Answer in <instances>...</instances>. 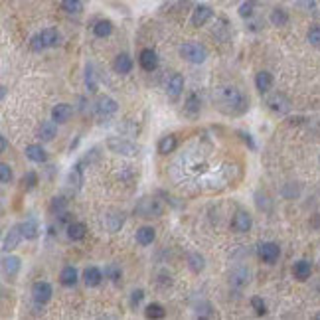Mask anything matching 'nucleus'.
Returning <instances> with one entry per match:
<instances>
[{"instance_id":"1","label":"nucleus","mask_w":320,"mask_h":320,"mask_svg":"<svg viewBox=\"0 0 320 320\" xmlns=\"http://www.w3.org/2000/svg\"><path fill=\"white\" fill-rule=\"evenodd\" d=\"M211 97H213V105H216L218 111H222L224 115L237 117V115H243L249 107L247 95L235 85H222L213 91Z\"/></svg>"},{"instance_id":"2","label":"nucleus","mask_w":320,"mask_h":320,"mask_svg":"<svg viewBox=\"0 0 320 320\" xmlns=\"http://www.w3.org/2000/svg\"><path fill=\"white\" fill-rule=\"evenodd\" d=\"M58 44H60V32L53 30V28H46L32 38V49L34 51H42L46 47H53Z\"/></svg>"},{"instance_id":"3","label":"nucleus","mask_w":320,"mask_h":320,"mask_svg":"<svg viewBox=\"0 0 320 320\" xmlns=\"http://www.w3.org/2000/svg\"><path fill=\"white\" fill-rule=\"evenodd\" d=\"M180 56L190 64H202L207 58V49L198 42H188L180 47Z\"/></svg>"},{"instance_id":"4","label":"nucleus","mask_w":320,"mask_h":320,"mask_svg":"<svg viewBox=\"0 0 320 320\" xmlns=\"http://www.w3.org/2000/svg\"><path fill=\"white\" fill-rule=\"evenodd\" d=\"M107 148L115 154H121V156H135L138 154V144L127 140V138H121V137H111L107 138Z\"/></svg>"},{"instance_id":"5","label":"nucleus","mask_w":320,"mask_h":320,"mask_svg":"<svg viewBox=\"0 0 320 320\" xmlns=\"http://www.w3.org/2000/svg\"><path fill=\"white\" fill-rule=\"evenodd\" d=\"M135 211L138 213L140 218H156V216L162 213V204H160L158 200H154V198H142L137 204Z\"/></svg>"},{"instance_id":"6","label":"nucleus","mask_w":320,"mask_h":320,"mask_svg":"<svg viewBox=\"0 0 320 320\" xmlns=\"http://www.w3.org/2000/svg\"><path fill=\"white\" fill-rule=\"evenodd\" d=\"M117 109H119L117 101L111 99V97H107V95H101V97L95 101V115H97L99 119H109V117H113V115L117 113Z\"/></svg>"},{"instance_id":"7","label":"nucleus","mask_w":320,"mask_h":320,"mask_svg":"<svg viewBox=\"0 0 320 320\" xmlns=\"http://www.w3.org/2000/svg\"><path fill=\"white\" fill-rule=\"evenodd\" d=\"M257 255L265 261V263H275L281 255V249L277 243H271V241H267V243H261L257 247Z\"/></svg>"},{"instance_id":"8","label":"nucleus","mask_w":320,"mask_h":320,"mask_svg":"<svg viewBox=\"0 0 320 320\" xmlns=\"http://www.w3.org/2000/svg\"><path fill=\"white\" fill-rule=\"evenodd\" d=\"M22 229H20V226H12L8 231H6V235H4V239H2V249L8 253V251H12V249H16L18 245H20V241H22Z\"/></svg>"},{"instance_id":"9","label":"nucleus","mask_w":320,"mask_h":320,"mask_svg":"<svg viewBox=\"0 0 320 320\" xmlns=\"http://www.w3.org/2000/svg\"><path fill=\"white\" fill-rule=\"evenodd\" d=\"M32 298H34L38 304H46V302L51 298V285L46 283V281L34 283V287H32Z\"/></svg>"},{"instance_id":"10","label":"nucleus","mask_w":320,"mask_h":320,"mask_svg":"<svg viewBox=\"0 0 320 320\" xmlns=\"http://www.w3.org/2000/svg\"><path fill=\"white\" fill-rule=\"evenodd\" d=\"M138 64L144 71H154L158 68V56H156V51L146 47L140 51V56H138Z\"/></svg>"},{"instance_id":"11","label":"nucleus","mask_w":320,"mask_h":320,"mask_svg":"<svg viewBox=\"0 0 320 320\" xmlns=\"http://www.w3.org/2000/svg\"><path fill=\"white\" fill-rule=\"evenodd\" d=\"M164 89H166V93H168L170 97L176 99V97L182 93V89H184V77H182L180 73H170V75L166 77Z\"/></svg>"},{"instance_id":"12","label":"nucleus","mask_w":320,"mask_h":320,"mask_svg":"<svg viewBox=\"0 0 320 320\" xmlns=\"http://www.w3.org/2000/svg\"><path fill=\"white\" fill-rule=\"evenodd\" d=\"M231 228L233 231L237 233H247L251 229V216L247 211H237L233 216V222H231Z\"/></svg>"},{"instance_id":"13","label":"nucleus","mask_w":320,"mask_h":320,"mask_svg":"<svg viewBox=\"0 0 320 320\" xmlns=\"http://www.w3.org/2000/svg\"><path fill=\"white\" fill-rule=\"evenodd\" d=\"M71 115H73V109H71V105H68V103H60V105H56L51 109V119L56 123H68L71 119Z\"/></svg>"},{"instance_id":"14","label":"nucleus","mask_w":320,"mask_h":320,"mask_svg":"<svg viewBox=\"0 0 320 320\" xmlns=\"http://www.w3.org/2000/svg\"><path fill=\"white\" fill-rule=\"evenodd\" d=\"M20 229H22V235L26 239H36L40 235V224L36 218H26L22 224H20Z\"/></svg>"},{"instance_id":"15","label":"nucleus","mask_w":320,"mask_h":320,"mask_svg":"<svg viewBox=\"0 0 320 320\" xmlns=\"http://www.w3.org/2000/svg\"><path fill=\"white\" fill-rule=\"evenodd\" d=\"M58 133V127H56V121H44L40 127H38V137L44 140V142H49Z\"/></svg>"},{"instance_id":"16","label":"nucleus","mask_w":320,"mask_h":320,"mask_svg":"<svg viewBox=\"0 0 320 320\" xmlns=\"http://www.w3.org/2000/svg\"><path fill=\"white\" fill-rule=\"evenodd\" d=\"M211 16H213V10L209 6H206V4H200L192 14V24L194 26H204Z\"/></svg>"},{"instance_id":"17","label":"nucleus","mask_w":320,"mask_h":320,"mask_svg":"<svg viewBox=\"0 0 320 320\" xmlns=\"http://www.w3.org/2000/svg\"><path fill=\"white\" fill-rule=\"evenodd\" d=\"M113 69H115V73L127 75L133 69V60L127 56V53H121V56H117L115 62H113Z\"/></svg>"},{"instance_id":"18","label":"nucleus","mask_w":320,"mask_h":320,"mask_svg":"<svg viewBox=\"0 0 320 320\" xmlns=\"http://www.w3.org/2000/svg\"><path fill=\"white\" fill-rule=\"evenodd\" d=\"M26 156L32 160V162H38V164H42V162H46V160H47V154H46V150H44L42 144H30V146H26Z\"/></svg>"},{"instance_id":"19","label":"nucleus","mask_w":320,"mask_h":320,"mask_svg":"<svg viewBox=\"0 0 320 320\" xmlns=\"http://www.w3.org/2000/svg\"><path fill=\"white\" fill-rule=\"evenodd\" d=\"M269 105H271V109L277 111V113H289V111H291V103H289V99H287L285 95H281V93L273 95V97L269 99Z\"/></svg>"},{"instance_id":"20","label":"nucleus","mask_w":320,"mask_h":320,"mask_svg":"<svg viewBox=\"0 0 320 320\" xmlns=\"http://www.w3.org/2000/svg\"><path fill=\"white\" fill-rule=\"evenodd\" d=\"M20 267H22V263H20V257H16V255H6L2 259V269L10 277H14L20 271Z\"/></svg>"},{"instance_id":"21","label":"nucleus","mask_w":320,"mask_h":320,"mask_svg":"<svg viewBox=\"0 0 320 320\" xmlns=\"http://www.w3.org/2000/svg\"><path fill=\"white\" fill-rule=\"evenodd\" d=\"M271 85H273V75H271L269 71H259V73H257V77H255V87H257L259 93H267V91L271 89Z\"/></svg>"},{"instance_id":"22","label":"nucleus","mask_w":320,"mask_h":320,"mask_svg":"<svg viewBox=\"0 0 320 320\" xmlns=\"http://www.w3.org/2000/svg\"><path fill=\"white\" fill-rule=\"evenodd\" d=\"M310 273H312V265H310L308 261H297V263H295V267H293V275H295V279H298V281H306V279L310 277Z\"/></svg>"},{"instance_id":"23","label":"nucleus","mask_w":320,"mask_h":320,"mask_svg":"<svg viewBox=\"0 0 320 320\" xmlns=\"http://www.w3.org/2000/svg\"><path fill=\"white\" fill-rule=\"evenodd\" d=\"M123 224H125V218H123V213H109V216L105 218V228H107V231H111V233H115V231H119L121 228H123Z\"/></svg>"},{"instance_id":"24","label":"nucleus","mask_w":320,"mask_h":320,"mask_svg":"<svg viewBox=\"0 0 320 320\" xmlns=\"http://www.w3.org/2000/svg\"><path fill=\"white\" fill-rule=\"evenodd\" d=\"M83 279H85L87 287H97L103 281V273H101V269H97V267H87L83 271Z\"/></svg>"},{"instance_id":"25","label":"nucleus","mask_w":320,"mask_h":320,"mask_svg":"<svg viewBox=\"0 0 320 320\" xmlns=\"http://www.w3.org/2000/svg\"><path fill=\"white\" fill-rule=\"evenodd\" d=\"M85 231H87V228L81 222H71L68 226V237L73 239V241H81L85 237Z\"/></svg>"},{"instance_id":"26","label":"nucleus","mask_w":320,"mask_h":320,"mask_svg":"<svg viewBox=\"0 0 320 320\" xmlns=\"http://www.w3.org/2000/svg\"><path fill=\"white\" fill-rule=\"evenodd\" d=\"M249 283V271L247 269H235L233 273H231V285L233 287H237V289H241V287H245Z\"/></svg>"},{"instance_id":"27","label":"nucleus","mask_w":320,"mask_h":320,"mask_svg":"<svg viewBox=\"0 0 320 320\" xmlns=\"http://www.w3.org/2000/svg\"><path fill=\"white\" fill-rule=\"evenodd\" d=\"M111 32H113V24L109 20H99L93 26V34L97 38H107V36H111Z\"/></svg>"},{"instance_id":"28","label":"nucleus","mask_w":320,"mask_h":320,"mask_svg":"<svg viewBox=\"0 0 320 320\" xmlns=\"http://www.w3.org/2000/svg\"><path fill=\"white\" fill-rule=\"evenodd\" d=\"M184 111H186V115H190V117H196V115L200 113V97H198L196 93H192V95L186 99Z\"/></svg>"},{"instance_id":"29","label":"nucleus","mask_w":320,"mask_h":320,"mask_svg":"<svg viewBox=\"0 0 320 320\" xmlns=\"http://www.w3.org/2000/svg\"><path fill=\"white\" fill-rule=\"evenodd\" d=\"M176 137H172V135H168V137H162L160 138V142H158V152L160 154H168V152H174V148H176Z\"/></svg>"},{"instance_id":"30","label":"nucleus","mask_w":320,"mask_h":320,"mask_svg":"<svg viewBox=\"0 0 320 320\" xmlns=\"http://www.w3.org/2000/svg\"><path fill=\"white\" fill-rule=\"evenodd\" d=\"M154 237H156V233L152 228H140L137 231V243L138 245H150L154 241Z\"/></svg>"},{"instance_id":"31","label":"nucleus","mask_w":320,"mask_h":320,"mask_svg":"<svg viewBox=\"0 0 320 320\" xmlns=\"http://www.w3.org/2000/svg\"><path fill=\"white\" fill-rule=\"evenodd\" d=\"M60 283L66 285V287H73L77 283V271L73 269V267H66V269L62 271L60 275Z\"/></svg>"},{"instance_id":"32","label":"nucleus","mask_w":320,"mask_h":320,"mask_svg":"<svg viewBox=\"0 0 320 320\" xmlns=\"http://www.w3.org/2000/svg\"><path fill=\"white\" fill-rule=\"evenodd\" d=\"M62 8L68 14H79L83 8V0H62Z\"/></svg>"},{"instance_id":"33","label":"nucleus","mask_w":320,"mask_h":320,"mask_svg":"<svg viewBox=\"0 0 320 320\" xmlns=\"http://www.w3.org/2000/svg\"><path fill=\"white\" fill-rule=\"evenodd\" d=\"M144 314H146V318H164V314H166V312H164L162 304L152 302V304H148V306H146Z\"/></svg>"},{"instance_id":"34","label":"nucleus","mask_w":320,"mask_h":320,"mask_svg":"<svg viewBox=\"0 0 320 320\" xmlns=\"http://www.w3.org/2000/svg\"><path fill=\"white\" fill-rule=\"evenodd\" d=\"M271 22H273V26H285L289 22V14L283 8H275L271 12Z\"/></svg>"},{"instance_id":"35","label":"nucleus","mask_w":320,"mask_h":320,"mask_svg":"<svg viewBox=\"0 0 320 320\" xmlns=\"http://www.w3.org/2000/svg\"><path fill=\"white\" fill-rule=\"evenodd\" d=\"M190 269H192L194 273H200V271L204 269V257H202V255H198V253L190 255Z\"/></svg>"},{"instance_id":"36","label":"nucleus","mask_w":320,"mask_h":320,"mask_svg":"<svg viewBox=\"0 0 320 320\" xmlns=\"http://www.w3.org/2000/svg\"><path fill=\"white\" fill-rule=\"evenodd\" d=\"M105 277H109L113 283H119V279H121V267L109 265V267L105 269Z\"/></svg>"},{"instance_id":"37","label":"nucleus","mask_w":320,"mask_h":320,"mask_svg":"<svg viewBox=\"0 0 320 320\" xmlns=\"http://www.w3.org/2000/svg\"><path fill=\"white\" fill-rule=\"evenodd\" d=\"M306 40L312 44V46H320V26H312L306 34Z\"/></svg>"},{"instance_id":"38","label":"nucleus","mask_w":320,"mask_h":320,"mask_svg":"<svg viewBox=\"0 0 320 320\" xmlns=\"http://www.w3.org/2000/svg\"><path fill=\"white\" fill-rule=\"evenodd\" d=\"M10 180H12V170H10V166L6 162H2V164H0V182L8 184Z\"/></svg>"},{"instance_id":"39","label":"nucleus","mask_w":320,"mask_h":320,"mask_svg":"<svg viewBox=\"0 0 320 320\" xmlns=\"http://www.w3.org/2000/svg\"><path fill=\"white\" fill-rule=\"evenodd\" d=\"M251 306H253V310H255L259 316H263V314L267 312V306H265V302H263L261 297H253V298H251Z\"/></svg>"},{"instance_id":"40","label":"nucleus","mask_w":320,"mask_h":320,"mask_svg":"<svg viewBox=\"0 0 320 320\" xmlns=\"http://www.w3.org/2000/svg\"><path fill=\"white\" fill-rule=\"evenodd\" d=\"M251 12H253V0H247V2H243V4L239 6V16H241V18L251 16Z\"/></svg>"},{"instance_id":"41","label":"nucleus","mask_w":320,"mask_h":320,"mask_svg":"<svg viewBox=\"0 0 320 320\" xmlns=\"http://www.w3.org/2000/svg\"><path fill=\"white\" fill-rule=\"evenodd\" d=\"M24 184H26L28 190H32V188L38 184V174H36V172H28V174H24Z\"/></svg>"},{"instance_id":"42","label":"nucleus","mask_w":320,"mask_h":320,"mask_svg":"<svg viewBox=\"0 0 320 320\" xmlns=\"http://www.w3.org/2000/svg\"><path fill=\"white\" fill-rule=\"evenodd\" d=\"M66 206H68V202L64 200V198H53V202H51V206H49V209L51 211H62V209H66Z\"/></svg>"},{"instance_id":"43","label":"nucleus","mask_w":320,"mask_h":320,"mask_svg":"<svg viewBox=\"0 0 320 320\" xmlns=\"http://www.w3.org/2000/svg\"><path fill=\"white\" fill-rule=\"evenodd\" d=\"M87 87H89V91H97V85H95V79H93V71H91V68H87Z\"/></svg>"},{"instance_id":"44","label":"nucleus","mask_w":320,"mask_h":320,"mask_svg":"<svg viewBox=\"0 0 320 320\" xmlns=\"http://www.w3.org/2000/svg\"><path fill=\"white\" fill-rule=\"evenodd\" d=\"M239 137H241V140H243V142H247V144H249V148H251V150H255V142H253L251 135H247V133L239 131Z\"/></svg>"},{"instance_id":"45","label":"nucleus","mask_w":320,"mask_h":320,"mask_svg":"<svg viewBox=\"0 0 320 320\" xmlns=\"http://www.w3.org/2000/svg\"><path fill=\"white\" fill-rule=\"evenodd\" d=\"M142 297H144V293H142V291H135V293H133V297H131V304H133V306H137V304L142 300Z\"/></svg>"},{"instance_id":"46","label":"nucleus","mask_w":320,"mask_h":320,"mask_svg":"<svg viewBox=\"0 0 320 320\" xmlns=\"http://www.w3.org/2000/svg\"><path fill=\"white\" fill-rule=\"evenodd\" d=\"M0 150H2V152L8 150V140H6V137H0Z\"/></svg>"},{"instance_id":"47","label":"nucleus","mask_w":320,"mask_h":320,"mask_svg":"<svg viewBox=\"0 0 320 320\" xmlns=\"http://www.w3.org/2000/svg\"><path fill=\"white\" fill-rule=\"evenodd\" d=\"M312 226H314V228H320V216H318V213H316V218L312 220Z\"/></svg>"},{"instance_id":"48","label":"nucleus","mask_w":320,"mask_h":320,"mask_svg":"<svg viewBox=\"0 0 320 320\" xmlns=\"http://www.w3.org/2000/svg\"><path fill=\"white\" fill-rule=\"evenodd\" d=\"M0 95H2V99L6 97V87H0Z\"/></svg>"}]
</instances>
